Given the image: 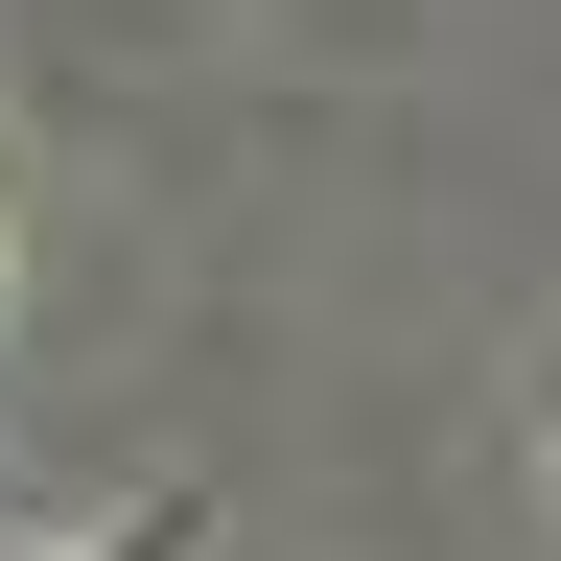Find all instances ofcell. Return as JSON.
<instances>
[{"label": "cell", "mask_w": 561, "mask_h": 561, "mask_svg": "<svg viewBox=\"0 0 561 561\" xmlns=\"http://www.w3.org/2000/svg\"><path fill=\"white\" fill-rule=\"evenodd\" d=\"M94 561H187V538H164V515H117V538H94Z\"/></svg>", "instance_id": "6da1fadb"}]
</instances>
